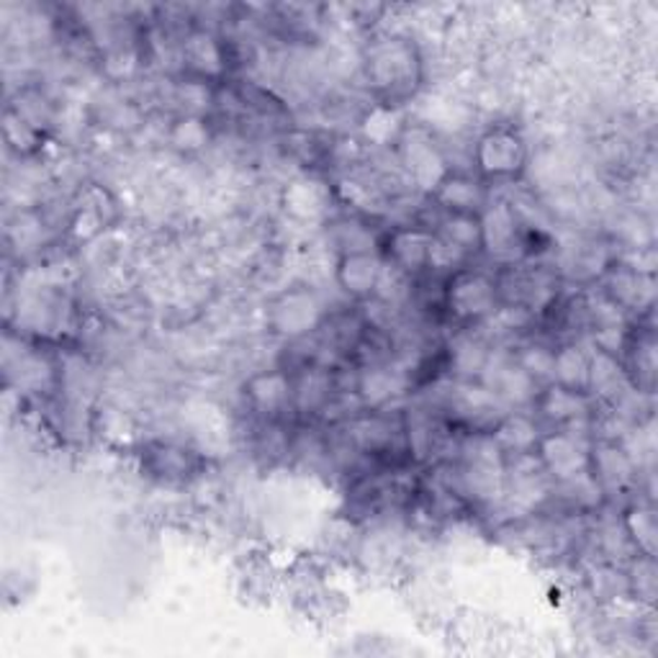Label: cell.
<instances>
[{"mask_svg": "<svg viewBox=\"0 0 658 658\" xmlns=\"http://www.w3.org/2000/svg\"><path fill=\"white\" fill-rule=\"evenodd\" d=\"M540 463H543L546 474L555 476V481H569L576 476L589 471V453L587 447L578 443L576 438L559 432V435H548L538 443Z\"/></svg>", "mask_w": 658, "mask_h": 658, "instance_id": "cell-5", "label": "cell"}, {"mask_svg": "<svg viewBox=\"0 0 658 658\" xmlns=\"http://www.w3.org/2000/svg\"><path fill=\"white\" fill-rule=\"evenodd\" d=\"M587 394L571 392V388H563L559 383L543 396L546 417L555 419V422H574V419L587 415Z\"/></svg>", "mask_w": 658, "mask_h": 658, "instance_id": "cell-20", "label": "cell"}, {"mask_svg": "<svg viewBox=\"0 0 658 658\" xmlns=\"http://www.w3.org/2000/svg\"><path fill=\"white\" fill-rule=\"evenodd\" d=\"M625 530L638 543V548L646 555H654V540H656V519L650 510H633L627 517Z\"/></svg>", "mask_w": 658, "mask_h": 658, "instance_id": "cell-23", "label": "cell"}, {"mask_svg": "<svg viewBox=\"0 0 658 658\" xmlns=\"http://www.w3.org/2000/svg\"><path fill=\"white\" fill-rule=\"evenodd\" d=\"M407 388L409 379L404 371H396V368H371V371L360 375L358 396L363 399L366 407L381 409L407 394Z\"/></svg>", "mask_w": 658, "mask_h": 658, "instance_id": "cell-9", "label": "cell"}, {"mask_svg": "<svg viewBox=\"0 0 658 658\" xmlns=\"http://www.w3.org/2000/svg\"><path fill=\"white\" fill-rule=\"evenodd\" d=\"M419 75V62L415 49L402 39H383L371 47L368 55V81L383 96L392 98L394 93H407L415 88Z\"/></svg>", "mask_w": 658, "mask_h": 658, "instance_id": "cell-1", "label": "cell"}, {"mask_svg": "<svg viewBox=\"0 0 658 658\" xmlns=\"http://www.w3.org/2000/svg\"><path fill=\"white\" fill-rule=\"evenodd\" d=\"M435 196L447 214H481L479 208L487 204V191L479 180L468 176H447L440 180Z\"/></svg>", "mask_w": 658, "mask_h": 658, "instance_id": "cell-10", "label": "cell"}, {"mask_svg": "<svg viewBox=\"0 0 658 658\" xmlns=\"http://www.w3.org/2000/svg\"><path fill=\"white\" fill-rule=\"evenodd\" d=\"M491 443H494L499 453L527 455L533 451V445H538V430H535V424L523 415L502 417L497 422Z\"/></svg>", "mask_w": 658, "mask_h": 658, "instance_id": "cell-17", "label": "cell"}, {"mask_svg": "<svg viewBox=\"0 0 658 658\" xmlns=\"http://www.w3.org/2000/svg\"><path fill=\"white\" fill-rule=\"evenodd\" d=\"M360 132H363V136L371 144L388 147V144L402 142V136L407 129H404V116L399 108L394 104H379L363 116V121H360Z\"/></svg>", "mask_w": 658, "mask_h": 658, "instance_id": "cell-14", "label": "cell"}, {"mask_svg": "<svg viewBox=\"0 0 658 658\" xmlns=\"http://www.w3.org/2000/svg\"><path fill=\"white\" fill-rule=\"evenodd\" d=\"M487 360H489V352H487V347L479 343V339L460 337L458 343L453 345V368L463 375V379L481 375Z\"/></svg>", "mask_w": 658, "mask_h": 658, "instance_id": "cell-21", "label": "cell"}, {"mask_svg": "<svg viewBox=\"0 0 658 658\" xmlns=\"http://www.w3.org/2000/svg\"><path fill=\"white\" fill-rule=\"evenodd\" d=\"M497 284L483 273L463 271L447 286V309L463 322L489 320L497 312Z\"/></svg>", "mask_w": 658, "mask_h": 658, "instance_id": "cell-3", "label": "cell"}, {"mask_svg": "<svg viewBox=\"0 0 658 658\" xmlns=\"http://www.w3.org/2000/svg\"><path fill=\"white\" fill-rule=\"evenodd\" d=\"M525 142L515 132H510V129H494V132L483 134L479 140V147H476L479 170L494 180L515 178L525 168Z\"/></svg>", "mask_w": 658, "mask_h": 658, "instance_id": "cell-4", "label": "cell"}, {"mask_svg": "<svg viewBox=\"0 0 658 658\" xmlns=\"http://www.w3.org/2000/svg\"><path fill=\"white\" fill-rule=\"evenodd\" d=\"M208 140V132L204 127V121L201 119H193V116H188V119L178 121V127L172 129V144L180 149H201Z\"/></svg>", "mask_w": 658, "mask_h": 658, "instance_id": "cell-24", "label": "cell"}, {"mask_svg": "<svg viewBox=\"0 0 658 658\" xmlns=\"http://www.w3.org/2000/svg\"><path fill=\"white\" fill-rule=\"evenodd\" d=\"M483 248L497 258H515L525 248L523 229H519L517 212L510 204H497L481 212Z\"/></svg>", "mask_w": 658, "mask_h": 658, "instance_id": "cell-6", "label": "cell"}, {"mask_svg": "<svg viewBox=\"0 0 658 658\" xmlns=\"http://www.w3.org/2000/svg\"><path fill=\"white\" fill-rule=\"evenodd\" d=\"M553 356L555 352L548 350V347L533 345L517 358V363L535 383H548V381H553Z\"/></svg>", "mask_w": 658, "mask_h": 658, "instance_id": "cell-22", "label": "cell"}, {"mask_svg": "<svg viewBox=\"0 0 658 658\" xmlns=\"http://www.w3.org/2000/svg\"><path fill=\"white\" fill-rule=\"evenodd\" d=\"M244 396H248L252 409H258L260 415H276V411L291 402L294 388L286 373L271 371L250 379L248 386H244Z\"/></svg>", "mask_w": 658, "mask_h": 658, "instance_id": "cell-11", "label": "cell"}, {"mask_svg": "<svg viewBox=\"0 0 658 658\" xmlns=\"http://www.w3.org/2000/svg\"><path fill=\"white\" fill-rule=\"evenodd\" d=\"M404 163H407L411 178L422 188H432V191L447 176L443 157H440V152L430 142L404 144Z\"/></svg>", "mask_w": 658, "mask_h": 658, "instance_id": "cell-16", "label": "cell"}, {"mask_svg": "<svg viewBox=\"0 0 658 658\" xmlns=\"http://www.w3.org/2000/svg\"><path fill=\"white\" fill-rule=\"evenodd\" d=\"M430 248L432 235L424 229H399L394 231L388 240V258L396 271L404 276H415V273L430 267Z\"/></svg>", "mask_w": 658, "mask_h": 658, "instance_id": "cell-8", "label": "cell"}, {"mask_svg": "<svg viewBox=\"0 0 658 658\" xmlns=\"http://www.w3.org/2000/svg\"><path fill=\"white\" fill-rule=\"evenodd\" d=\"M589 466L599 489H614L625 487L633 479V460L627 458L625 451H620L618 445H602L589 458Z\"/></svg>", "mask_w": 658, "mask_h": 658, "instance_id": "cell-13", "label": "cell"}, {"mask_svg": "<svg viewBox=\"0 0 658 658\" xmlns=\"http://www.w3.org/2000/svg\"><path fill=\"white\" fill-rule=\"evenodd\" d=\"M186 62L196 75L201 77H216L224 72V52L219 47V41L208 34H193L191 39L186 41Z\"/></svg>", "mask_w": 658, "mask_h": 658, "instance_id": "cell-19", "label": "cell"}, {"mask_svg": "<svg viewBox=\"0 0 658 658\" xmlns=\"http://www.w3.org/2000/svg\"><path fill=\"white\" fill-rule=\"evenodd\" d=\"M322 322V301L320 296L307 291V288H291L280 294L267 309V324L280 337L299 339L316 330Z\"/></svg>", "mask_w": 658, "mask_h": 658, "instance_id": "cell-2", "label": "cell"}, {"mask_svg": "<svg viewBox=\"0 0 658 658\" xmlns=\"http://www.w3.org/2000/svg\"><path fill=\"white\" fill-rule=\"evenodd\" d=\"M284 204H286V212L294 214L296 219H316V216L327 212L330 191L327 186L320 183V180L303 178L286 188Z\"/></svg>", "mask_w": 658, "mask_h": 658, "instance_id": "cell-12", "label": "cell"}, {"mask_svg": "<svg viewBox=\"0 0 658 658\" xmlns=\"http://www.w3.org/2000/svg\"><path fill=\"white\" fill-rule=\"evenodd\" d=\"M440 240H445L463 258L483 248L481 214H447L440 224Z\"/></svg>", "mask_w": 658, "mask_h": 658, "instance_id": "cell-15", "label": "cell"}, {"mask_svg": "<svg viewBox=\"0 0 658 658\" xmlns=\"http://www.w3.org/2000/svg\"><path fill=\"white\" fill-rule=\"evenodd\" d=\"M591 358L582 347L566 345L553 356V381L571 392H587Z\"/></svg>", "mask_w": 658, "mask_h": 658, "instance_id": "cell-18", "label": "cell"}, {"mask_svg": "<svg viewBox=\"0 0 658 658\" xmlns=\"http://www.w3.org/2000/svg\"><path fill=\"white\" fill-rule=\"evenodd\" d=\"M383 267L373 252H345L337 263V284L352 299H371L381 286Z\"/></svg>", "mask_w": 658, "mask_h": 658, "instance_id": "cell-7", "label": "cell"}]
</instances>
